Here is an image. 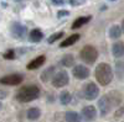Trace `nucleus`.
Listing matches in <instances>:
<instances>
[{
	"mask_svg": "<svg viewBox=\"0 0 124 122\" xmlns=\"http://www.w3.org/2000/svg\"><path fill=\"white\" fill-rule=\"evenodd\" d=\"M98 107H99V111H101V115H102V116H106L109 111H110L112 104H110V101H109V99H108L107 95L102 96V97L99 99V101H98Z\"/></svg>",
	"mask_w": 124,
	"mask_h": 122,
	"instance_id": "nucleus-9",
	"label": "nucleus"
},
{
	"mask_svg": "<svg viewBox=\"0 0 124 122\" xmlns=\"http://www.w3.org/2000/svg\"><path fill=\"white\" fill-rule=\"evenodd\" d=\"M11 33L15 38H24L27 33V27L19 22H15L11 26Z\"/></svg>",
	"mask_w": 124,
	"mask_h": 122,
	"instance_id": "nucleus-8",
	"label": "nucleus"
},
{
	"mask_svg": "<svg viewBox=\"0 0 124 122\" xmlns=\"http://www.w3.org/2000/svg\"><path fill=\"white\" fill-rule=\"evenodd\" d=\"M40 96V89L36 85H26L23 86L17 91L16 94V100L20 103H30V101H34Z\"/></svg>",
	"mask_w": 124,
	"mask_h": 122,
	"instance_id": "nucleus-2",
	"label": "nucleus"
},
{
	"mask_svg": "<svg viewBox=\"0 0 124 122\" xmlns=\"http://www.w3.org/2000/svg\"><path fill=\"white\" fill-rule=\"evenodd\" d=\"M82 116H83L87 121H92L97 117V110L94 106L92 105H88V106H85L82 109Z\"/></svg>",
	"mask_w": 124,
	"mask_h": 122,
	"instance_id": "nucleus-10",
	"label": "nucleus"
},
{
	"mask_svg": "<svg viewBox=\"0 0 124 122\" xmlns=\"http://www.w3.org/2000/svg\"><path fill=\"white\" fill-rule=\"evenodd\" d=\"M23 83V77L20 74H10V75H5L3 78H0V84L4 85H19Z\"/></svg>",
	"mask_w": 124,
	"mask_h": 122,
	"instance_id": "nucleus-6",
	"label": "nucleus"
},
{
	"mask_svg": "<svg viewBox=\"0 0 124 122\" xmlns=\"http://www.w3.org/2000/svg\"><path fill=\"white\" fill-rule=\"evenodd\" d=\"M4 58H5V59H14V58H15V52H14V49L6 51V52L4 53Z\"/></svg>",
	"mask_w": 124,
	"mask_h": 122,
	"instance_id": "nucleus-25",
	"label": "nucleus"
},
{
	"mask_svg": "<svg viewBox=\"0 0 124 122\" xmlns=\"http://www.w3.org/2000/svg\"><path fill=\"white\" fill-rule=\"evenodd\" d=\"M112 53L116 58H120L124 56V43L123 42H116L112 46Z\"/></svg>",
	"mask_w": 124,
	"mask_h": 122,
	"instance_id": "nucleus-14",
	"label": "nucleus"
},
{
	"mask_svg": "<svg viewBox=\"0 0 124 122\" xmlns=\"http://www.w3.org/2000/svg\"><path fill=\"white\" fill-rule=\"evenodd\" d=\"M61 64L66 67V68H70V67H75V57L72 54H66L62 57L61 59Z\"/></svg>",
	"mask_w": 124,
	"mask_h": 122,
	"instance_id": "nucleus-18",
	"label": "nucleus"
},
{
	"mask_svg": "<svg viewBox=\"0 0 124 122\" xmlns=\"http://www.w3.org/2000/svg\"><path fill=\"white\" fill-rule=\"evenodd\" d=\"M40 116H41L40 109H37V107H31V109L27 110V118H29V120L35 121V120H37Z\"/></svg>",
	"mask_w": 124,
	"mask_h": 122,
	"instance_id": "nucleus-21",
	"label": "nucleus"
},
{
	"mask_svg": "<svg viewBox=\"0 0 124 122\" xmlns=\"http://www.w3.org/2000/svg\"><path fill=\"white\" fill-rule=\"evenodd\" d=\"M79 35L78 33H76V35H71L70 37H67L65 41H62L61 42V45H60V47L61 48H66V47H70V46H72V45H75L77 41L79 39Z\"/></svg>",
	"mask_w": 124,
	"mask_h": 122,
	"instance_id": "nucleus-16",
	"label": "nucleus"
},
{
	"mask_svg": "<svg viewBox=\"0 0 124 122\" xmlns=\"http://www.w3.org/2000/svg\"><path fill=\"white\" fill-rule=\"evenodd\" d=\"M123 31H122V26L119 25H113L110 28H109V37L116 39V38H119L122 36Z\"/></svg>",
	"mask_w": 124,
	"mask_h": 122,
	"instance_id": "nucleus-17",
	"label": "nucleus"
},
{
	"mask_svg": "<svg viewBox=\"0 0 124 122\" xmlns=\"http://www.w3.org/2000/svg\"><path fill=\"white\" fill-rule=\"evenodd\" d=\"M30 41L31 42H34V43H36V42H40L41 39H42V37H44V35H42V32L40 31V30H37V28H35V30H32V31L30 32Z\"/></svg>",
	"mask_w": 124,
	"mask_h": 122,
	"instance_id": "nucleus-20",
	"label": "nucleus"
},
{
	"mask_svg": "<svg viewBox=\"0 0 124 122\" xmlns=\"http://www.w3.org/2000/svg\"><path fill=\"white\" fill-rule=\"evenodd\" d=\"M45 60H46V57H45V56H39V57L34 58V59L27 64V69H29V70H34V69H37V68H40V67H42L44 63H45Z\"/></svg>",
	"mask_w": 124,
	"mask_h": 122,
	"instance_id": "nucleus-12",
	"label": "nucleus"
},
{
	"mask_svg": "<svg viewBox=\"0 0 124 122\" xmlns=\"http://www.w3.org/2000/svg\"><path fill=\"white\" fill-rule=\"evenodd\" d=\"M94 77L102 86H106L113 80V69L108 63H99L94 69Z\"/></svg>",
	"mask_w": 124,
	"mask_h": 122,
	"instance_id": "nucleus-1",
	"label": "nucleus"
},
{
	"mask_svg": "<svg viewBox=\"0 0 124 122\" xmlns=\"http://www.w3.org/2000/svg\"><path fill=\"white\" fill-rule=\"evenodd\" d=\"M110 1H116V0H110Z\"/></svg>",
	"mask_w": 124,
	"mask_h": 122,
	"instance_id": "nucleus-33",
	"label": "nucleus"
},
{
	"mask_svg": "<svg viewBox=\"0 0 124 122\" xmlns=\"http://www.w3.org/2000/svg\"><path fill=\"white\" fill-rule=\"evenodd\" d=\"M79 57H81V59L83 60L85 63L93 64V63H96V60L98 58V51H97V48L94 46L87 45V46H85L83 48L81 49Z\"/></svg>",
	"mask_w": 124,
	"mask_h": 122,
	"instance_id": "nucleus-3",
	"label": "nucleus"
},
{
	"mask_svg": "<svg viewBox=\"0 0 124 122\" xmlns=\"http://www.w3.org/2000/svg\"><path fill=\"white\" fill-rule=\"evenodd\" d=\"M116 77L119 80L124 79V62H122V60L116 63Z\"/></svg>",
	"mask_w": 124,
	"mask_h": 122,
	"instance_id": "nucleus-22",
	"label": "nucleus"
},
{
	"mask_svg": "<svg viewBox=\"0 0 124 122\" xmlns=\"http://www.w3.org/2000/svg\"><path fill=\"white\" fill-rule=\"evenodd\" d=\"M1 107H3V105H1V103H0V110H1Z\"/></svg>",
	"mask_w": 124,
	"mask_h": 122,
	"instance_id": "nucleus-32",
	"label": "nucleus"
},
{
	"mask_svg": "<svg viewBox=\"0 0 124 122\" xmlns=\"http://www.w3.org/2000/svg\"><path fill=\"white\" fill-rule=\"evenodd\" d=\"M122 31H123V33H124V20H123V22H122Z\"/></svg>",
	"mask_w": 124,
	"mask_h": 122,
	"instance_id": "nucleus-31",
	"label": "nucleus"
},
{
	"mask_svg": "<svg viewBox=\"0 0 124 122\" xmlns=\"http://www.w3.org/2000/svg\"><path fill=\"white\" fill-rule=\"evenodd\" d=\"M71 99H72V96H71V94L68 93L67 90H63L60 94V103L62 105H68L71 103Z\"/></svg>",
	"mask_w": 124,
	"mask_h": 122,
	"instance_id": "nucleus-23",
	"label": "nucleus"
},
{
	"mask_svg": "<svg viewBox=\"0 0 124 122\" xmlns=\"http://www.w3.org/2000/svg\"><path fill=\"white\" fill-rule=\"evenodd\" d=\"M122 114H124V106H122V107L117 111V112L114 114V116H116V117H120V116H122Z\"/></svg>",
	"mask_w": 124,
	"mask_h": 122,
	"instance_id": "nucleus-27",
	"label": "nucleus"
},
{
	"mask_svg": "<svg viewBox=\"0 0 124 122\" xmlns=\"http://www.w3.org/2000/svg\"><path fill=\"white\" fill-rule=\"evenodd\" d=\"M107 96H108V99L110 101L112 106H118L120 104V101H122V95L118 93V91H114V90L110 91V93H108Z\"/></svg>",
	"mask_w": 124,
	"mask_h": 122,
	"instance_id": "nucleus-15",
	"label": "nucleus"
},
{
	"mask_svg": "<svg viewBox=\"0 0 124 122\" xmlns=\"http://www.w3.org/2000/svg\"><path fill=\"white\" fill-rule=\"evenodd\" d=\"M55 74H56V67L55 65H51V67L46 68L42 72V74H41V81L42 83H47L48 80H52Z\"/></svg>",
	"mask_w": 124,
	"mask_h": 122,
	"instance_id": "nucleus-11",
	"label": "nucleus"
},
{
	"mask_svg": "<svg viewBox=\"0 0 124 122\" xmlns=\"http://www.w3.org/2000/svg\"><path fill=\"white\" fill-rule=\"evenodd\" d=\"M70 3H71L72 5H79L82 1H78V0H70Z\"/></svg>",
	"mask_w": 124,
	"mask_h": 122,
	"instance_id": "nucleus-30",
	"label": "nucleus"
},
{
	"mask_svg": "<svg viewBox=\"0 0 124 122\" xmlns=\"http://www.w3.org/2000/svg\"><path fill=\"white\" fill-rule=\"evenodd\" d=\"M91 19H92V16L91 15H87V16H81V17H78V19H76L75 21H73V24H72V30H76V28H81L82 26H85L86 24H88L89 21H91Z\"/></svg>",
	"mask_w": 124,
	"mask_h": 122,
	"instance_id": "nucleus-13",
	"label": "nucleus"
},
{
	"mask_svg": "<svg viewBox=\"0 0 124 122\" xmlns=\"http://www.w3.org/2000/svg\"><path fill=\"white\" fill-rule=\"evenodd\" d=\"M6 95H8V93H6V91L0 90V100H1V99H5V97H6Z\"/></svg>",
	"mask_w": 124,
	"mask_h": 122,
	"instance_id": "nucleus-29",
	"label": "nucleus"
},
{
	"mask_svg": "<svg viewBox=\"0 0 124 122\" xmlns=\"http://www.w3.org/2000/svg\"><path fill=\"white\" fill-rule=\"evenodd\" d=\"M65 120L67 122H81V116L75 111H67L65 114Z\"/></svg>",
	"mask_w": 124,
	"mask_h": 122,
	"instance_id": "nucleus-19",
	"label": "nucleus"
},
{
	"mask_svg": "<svg viewBox=\"0 0 124 122\" xmlns=\"http://www.w3.org/2000/svg\"><path fill=\"white\" fill-rule=\"evenodd\" d=\"M61 37H63V32H57V33H54V35H51V36L48 37L47 42H48V43H54L55 41L60 39Z\"/></svg>",
	"mask_w": 124,
	"mask_h": 122,
	"instance_id": "nucleus-24",
	"label": "nucleus"
},
{
	"mask_svg": "<svg viewBox=\"0 0 124 122\" xmlns=\"http://www.w3.org/2000/svg\"><path fill=\"white\" fill-rule=\"evenodd\" d=\"M51 1H52L54 4H56V5H62L65 3V0H51Z\"/></svg>",
	"mask_w": 124,
	"mask_h": 122,
	"instance_id": "nucleus-28",
	"label": "nucleus"
},
{
	"mask_svg": "<svg viewBox=\"0 0 124 122\" xmlns=\"http://www.w3.org/2000/svg\"><path fill=\"white\" fill-rule=\"evenodd\" d=\"M72 74H73V77L77 78V79H87L89 77L91 72H89L88 67L78 64V65L73 67V69H72Z\"/></svg>",
	"mask_w": 124,
	"mask_h": 122,
	"instance_id": "nucleus-7",
	"label": "nucleus"
},
{
	"mask_svg": "<svg viewBox=\"0 0 124 122\" xmlns=\"http://www.w3.org/2000/svg\"><path fill=\"white\" fill-rule=\"evenodd\" d=\"M70 15V11H67V10H60L57 16L58 17H62V16H68Z\"/></svg>",
	"mask_w": 124,
	"mask_h": 122,
	"instance_id": "nucleus-26",
	"label": "nucleus"
},
{
	"mask_svg": "<svg viewBox=\"0 0 124 122\" xmlns=\"http://www.w3.org/2000/svg\"><path fill=\"white\" fill-rule=\"evenodd\" d=\"M70 83V77L66 70H60L56 72V74L52 78V85L55 88H63Z\"/></svg>",
	"mask_w": 124,
	"mask_h": 122,
	"instance_id": "nucleus-4",
	"label": "nucleus"
},
{
	"mask_svg": "<svg viewBox=\"0 0 124 122\" xmlns=\"http://www.w3.org/2000/svg\"><path fill=\"white\" fill-rule=\"evenodd\" d=\"M82 91H83V96L87 100H94L99 95V88L94 83H88L83 85V90Z\"/></svg>",
	"mask_w": 124,
	"mask_h": 122,
	"instance_id": "nucleus-5",
	"label": "nucleus"
}]
</instances>
